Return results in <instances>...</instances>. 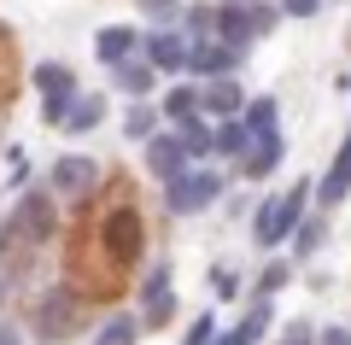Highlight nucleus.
Returning <instances> with one entry per match:
<instances>
[{
    "label": "nucleus",
    "mask_w": 351,
    "mask_h": 345,
    "mask_svg": "<svg viewBox=\"0 0 351 345\" xmlns=\"http://www.w3.org/2000/svg\"><path fill=\"white\" fill-rule=\"evenodd\" d=\"M311 211H316V182H311V176H299L287 193H269V199L252 205V240H258L263 252H281L293 240V228H299Z\"/></svg>",
    "instance_id": "nucleus-1"
},
{
    "label": "nucleus",
    "mask_w": 351,
    "mask_h": 345,
    "mask_svg": "<svg viewBox=\"0 0 351 345\" xmlns=\"http://www.w3.org/2000/svg\"><path fill=\"white\" fill-rule=\"evenodd\" d=\"M223 193H228V176L211 170V164H193L188 176H176V182L164 187V211H170V217H199V211H211Z\"/></svg>",
    "instance_id": "nucleus-2"
},
{
    "label": "nucleus",
    "mask_w": 351,
    "mask_h": 345,
    "mask_svg": "<svg viewBox=\"0 0 351 345\" xmlns=\"http://www.w3.org/2000/svg\"><path fill=\"white\" fill-rule=\"evenodd\" d=\"M100 240H106V258H112L117 270H123V263H135V258H141V211H135V205L106 211Z\"/></svg>",
    "instance_id": "nucleus-3"
},
{
    "label": "nucleus",
    "mask_w": 351,
    "mask_h": 345,
    "mask_svg": "<svg viewBox=\"0 0 351 345\" xmlns=\"http://www.w3.org/2000/svg\"><path fill=\"white\" fill-rule=\"evenodd\" d=\"M240 71H246V53L223 47V41H193L188 47V76L193 82H228Z\"/></svg>",
    "instance_id": "nucleus-4"
},
{
    "label": "nucleus",
    "mask_w": 351,
    "mask_h": 345,
    "mask_svg": "<svg viewBox=\"0 0 351 345\" xmlns=\"http://www.w3.org/2000/svg\"><path fill=\"white\" fill-rule=\"evenodd\" d=\"M94 182H100V158H88V152H59L53 170H47V193L53 199H76Z\"/></svg>",
    "instance_id": "nucleus-5"
},
{
    "label": "nucleus",
    "mask_w": 351,
    "mask_h": 345,
    "mask_svg": "<svg viewBox=\"0 0 351 345\" xmlns=\"http://www.w3.org/2000/svg\"><path fill=\"white\" fill-rule=\"evenodd\" d=\"M141 59L158 76H188V36L182 29H147L141 36Z\"/></svg>",
    "instance_id": "nucleus-6"
},
{
    "label": "nucleus",
    "mask_w": 351,
    "mask_h": 345,
    "mask_svg": "<svg viewBox=\"0 0 351 345\" xmlns=\"http://www.w3.org/2000/svg\"><path fill=\"white\" fill-rule=\"evenodd\" d=\"M141 164H147V176H152L158 187H170L176 176H188V170H193V164H188V152H182V141H176L170 129H158V135H152L147 147H141Z\"/></svg>",
    "instance_id": "nucleus-7"
},
{
    "label": "nucleus",
    "mask_w": 351,
    "mask_h": 345,
    "mask_svg": "<svg viewBox=\"0 0 351 345\" xmlns=\"http://www.w3.org/2000/svg\"><path fill=\"white\" fill-rule=\"evenodd\" d=\"M351 199V123H346V141H339V152H334V164H328L322 176H316V211H339Z\"/></svg>",
    "instance_id": "nucleus-8"
},
{
    "label": "nucleus",
    "mask_w": 351,
    "mask_h": 345,
    "mask_svg": "<svg viewBox=\"0 0 351 345\" xmlns=\"http://www.w3.org/2000/svg\"><path fill=\"white\" fill-rule=\"evenodd\" d=\"M281 164H287V135H252V147L240 152L234 176L240 182H269Z\"/></svg>",
    "instance_id": "nucleus-9"
},
{
    "label": "nucleus",
    "mask_w": 351,
    "mask_h": 345,
    "mask_svg": "<svg viewBox=\"0 0 351 345\" xmlns=\"http://www.w3.org/2000/svg\"><path fill=\"white\" fill-rule=\"evenodd\" d=\"M12 228L24 240H53V235H59V217H53V193H47V187H36V193H24L12 205Z\"/></svg>",
    "instance_id": "nucleus-10"
},
{
    "label": "nucleus",
    "mask_w": 351,
    "mask_h": 345,
    "mask_svg": "<svg viewBox=\"0 0 351 345\" xmlns=\"http://www.w3.org/2000/svg\"><path fill=\"white\" fill-rule=\"evenodd\" d=\"M240 111H246V88H240V76H228V82H199V117L228 123V117H240Z\"/></svg>",
    "instance_id": "nucleus-11"
},
{
    "label": "nucleus",
    "mask_w": 351,
    "mask_h": 345,
    "mask_svg": "<svg viewBox=\"0 0 351 345\" xmlns=\"http://www.w3.org/2000/svg\"><path fill=\"white\" fill-rule=\"evenodd\" d=\"M106 76H112V88H117L123 99H152V94H158V82H164V76L152 71L141 53H135V59H123V64H112Z\"/></svg>",
    "instance_id": "nucleus-12"
},
{
    "label": "nucleus",
    "mask_w": 351,
    "mask_h": 345,
    "mask_svg": "<svg viewBox=\"0 0 351 345\" xmlns=\"http://www.w3.org/2000/svg\"><path fill=\"white\" fill-rule=\"evenodd\" d=\"M141 53V36L129 24H106V29H94V59L112 71V64H123V59H135Z\"/></svg>",
    "instance_id": "nucleus-13"
},
{
    "label": "nucleus",
    "mask_w": 351,
    "mask_h": 345,
    "mask_svg": "<svg viewBox=\"0 0 351 345\" xmlns=\"http://www.w3.org/2000/svg\"><path fill=\"white\" fill-rule=\"evenodd\" d=\"M158 111H164V123H188V117H199V82L193 76H176L170 88L158 94Z\"/></svg>",
    "instance_id": "nucleus-14"
},
{
    "label": "nucleus",
    "mask_w": 351,
    "mask_h": 345,
    "mask_svg": "<svg viewBox=\"0 0 351 345\" xmlns=\"http://www.w3.org/2000/svg\"><path fill=\"white\" fill-rule=\"evenodd\" d=\"M328 235H334V228H328V217H322V211H311V217H304L299 228H293V240H287V258H293V263H311L316 252L328 246Z\"/></svg>",
    "instance_id": "nucleus-15"
},
{
    "label": "nucleus",
    "mask_w": 351,
    "mask_h": 345,
    "mask_svg": "<svg viewBox=\"0 0 351 345\" xmlns=\"http://www.w3.org/2000/svg\"><path fill=\"white\" fill-rule=\"evenodd\" d=\"M217 41H223V47H234V53H246L252 41V18H246V6H234V0H223V6H217Z\"/></svg>",
    "instance_id": "nucleus-16"
},
{
    "label": "nucleus",
    "mask_w": 351,
    "mask_h": 345,
    "mask_svg": "<svg viewBox=\"0 0 351 345\" xmlns=\"http://www.w3.org/2000/svg\"><path fill=\"white\" fill-rule=\"evenodd\" d=\"M29 82L41 88V99H53V94L76 99V94H82V88H76V71H71V64H64V59H41L36 71H29Z\"/></svg>",
    "instance_id": "nucleus-17"
},
{
    "label": "nucleus",
    "mask_w": 351,
    "mask_h": 345,
    "mask_svg": "<svg viewBox=\"0 0 351 345\" xmlns=\"http://www.w3.org/2000/svg\"><path fill=\"white\" fill-rule=\"evenodd\" d=\"M240 123H246V135H281V99L276 94H246Z\"/></svg>",
    "instance_id": "nucleus-18"
},
{
    "label": "nucleus",
    "mask_w": 351,
    "mask_h": 345,
    "mask_svg": "<svg viewBox=\"0 0 351 345\" xmlns=\"http://www.w3.org/2000/svg\"><path fill=\"white\" fill-rule=\"evenodd\" d=\"M164 129V111L152 106V99H129V111H123V141H135V147H147L152 135Z\"/></svg>",
    "instance_id": "nucleus-19"
},
{
    "label": "nucleus",
    "mask_w": 351,
    "mask_h": 345,
    "mask_svg": "<svg viewBox=\"0 0 351 345\" xmlns=\"http://www.w3.org/2000/svg\"><path fill=\"white\" fill-rule=\"evenodd\" d=\"M211 129H217L211 117H188V123L170 129V135L182 141V152H188V164H211L217 158V152H211Z\"/></svg>",
    "instance_id": "nucleus-20"
},
{
    "label": "nucleus",
    "mask_w": 351,
    "mask_h": 345,
    "mask_svg": "<svg viewBox=\"0 0 351 345\" xmlns=\"http://www.w3.org/2000/svg\"><path fill=\"white\" fill-rule=\"evenodd\" d=\"M106 123V94H76L71 117H64V135H94Z\"/></svg>",
    "instance_id": "nucleus-21"
},
{
    "label": "nucleus",
    "mask_w": 351,
    "mask_h": 345,
    "mask_svg": "<svg viewBox=\"0 0 351 345\" xmlns=\"http://www.w3.org/2000/svg\"><path fill=\"white\" fill-rule=\"evenodd\" d=\"M293 275H299V263H293V258H269V263L258 270V281H252V298H276V293H287Z\"/></svg>",
    "instance_id": "nucleus-22"
},
{
    "label": "nucleus",
    "mask_w": 351,
    "mask_h": 345,
    "mask_svg": "<svg viewBox=\"0 0 351 345\" xmlns=\"http://www.w3.org/2000/svg\"><path fill=\"white\" fill-rule=\"evenodd\" d=\"M176 24H182L188 47H193V41H217V6H211V0H199V6H182V18H176Z\"/></svg>",
    "instance_id": "nucleus-23"
},
{
    "label": "nucleus",
    "mask_w": 351,
    "mask_h": 345,
    "mask_svg": "<svg viewBox=\"0 0 351 345\" xmlns=\"http://www.w3.org/2000/svg\"><path fill=\"white\" fill-rule=\"evenodd\" d=\"M246 147H252V135H246V123H240V117H228V123L211 129V152H217V158L240 164V152H246Z\"/></svg>",
    "instance_id": "nucleus-24"
},
{
    "label": "nucleus",
    "mask_w": 351,
    "mask_h": 345,
    "mask_svg": "<svg viewBox=\"0 0 351 345\" xmlns=\"http://www.w3.org/2000/svg\"><path fill=\"white\" fill-rule=\"evenodd\" d=\"M135 340H141V316H129V310H112L94 328V345H135Z\"/></svg>",
    "instance_id": "nucleus-25"
},
{
    "label": "nucleus",
    "mask_w": 351,
    "mask_h": 345,
    "mask_svg": "<svg viewBox=\"0 0 351 345\" xmlns=\"http://www.w3.org/2000/svg\"><path fill=\"white\" fill-rule=\"evenodd\" d=\"M246 18H252V36H258V41H263V36H276V29L287 24L276 0H252V6H246Z\"/></svg>",
    "instance_id": "nucleus-26"
},
{
    "label": "nucleus",
    "mask_w": 351,
    "mask_h": 345,
    "mask_svg": "<svg viewBox=\"0 0 351 345\" xmlns=\"http://www.w3.org/2000/svg\"><path fill=\"white\" fill-rule=\"evenodd\" d=\"M141 305H147V310H141V328H152V333H158V328H170V322H176V293L141 298Z\"/></svg>",
    "instance_id": "nucleus-27"
},
{
    "label": "nucleus",
    "mask_w": 351,
    "mask_h": 345,
    "mask_svg": "<svg viewBox=\"0 0 351 345\" xmlns=\"http://www.w3.org/2000/svg\"><path fill=\"white\" fill-rule=\"evenodd\" d=\"M141 18H152L158 29H176V18H182V0H135Z\"/></svg>",
    "instance_id": "nucleus-28"
},
{
    "label": "nucleus",
    "mask_w": 351,
    "mask_h": 345,
    "mask_svg": "<svg viewBox=\"0 0 351 345\" xmlns=\"http://www.w3.org/2000/svg\"><path fill=\"white\" fill-rule=\"evenodd\" d=\"M217 340V316L211 310H199V316L188 322V333H182V345H211Z\"/></svg>",
    "instance_id": "nucleus-29"
},
{
    "label": "nucleus",
    "mask_w": 351,
    "mask_h": 345,
    "mask_svg": "<svg viewBox=\"0 0 351 345\" xmlns=\"http://www.w3.org/2000/svg\"><path fill=\"white\" fill-rule=\"evenodd\" d=\"M170 258H158V263H152V275H147V281H141V298H158V293H170Z\"/></svg>",
    "instance_id": "nucleus-30"
},
{
    "label": "nucleus",
    "mask_w": 351,
    "mask_h": 345,
    "mask_svg": "<svg viewBox=\"0 0 351 345\" xmlns=\"http://www.w3.org/2000/svg\"><path fill=\"white\" fill-rule=\"evenodd\" d=\"M276 345H316V322H304V316H293L287 328H281V340Z\"/></svg>",
    "instance_id": "nucleus-31"
},
{
    "label": "nucleus",
    "mask_w": 351,
    "mask_h": 345,
    "mask_svg": "<svg viewBox=\"0 0 351 345\" xmlns=\"http://www.w3.org/2000/svg\"><path fill=\"white\" fill-rule=\"evenodd\" d=\"M0 176H6V187H29V158H24V152H6V170H0Z\"/></svg>",
    "instance_id": "nucleus-32"
},
{
    "label": "nucleus",
    "mask_w": 351,
    "mask_h": 345,
    "mask_svg": "<svg viewBox=\"0 0 351 345\" xmlns=\"http://www.w3.org/2000/svg\"><path fill=\"white\" fill-rule=\"evenodd\" d=\"M276 6H281V18H293V24H304V18L322 12V0H276Z\"/></svg>",
    "instance_id": "nucleus-33"
},
{
    "label": "nucleus",
    "mask_w": 351,
    "mask_h": 345,
    "mask_svg": "<svg viewBox=\"0 0 351 345\" xmlns=\"http://www.w3.org/2000/svg\"><path fill=\"white\" fill-rule=\"evenodd\" d=\"M316 345H351V322H328V328H316Z\"/></svg>",
    "instance_id": "nucleus-34"
},
{
    "label": "nucleus",
    "mask_w": 351,
    "mask_h": 345,
    "mask_svg": "<svg viewBox=\"0 0 351 345\" xmlns=\"http://www.w3.org/2000/svg\"><path fill=\"white\" fill-rule=\"evenodd\" d=\"M211 287H217V298H234V293H240V275H234V270H217Z\"/></svg>",
    "instance_id": "nucleus-35"
},
{
    "label": "nucleus",
    "mask_w": 351,
    "mask_h": 345,
    "mask_svg": "<svg viewBox=\"0 0 351 345\" xmlns=\"http://www.w3.org/2000/svg\"><path fill=\"white\" fill-rule=\"evenodd\" d=\"M0 345H24V333H18V328H0Z\"/></svg>",
    "instance_id": "nucleus-36"
},
{
    "label": "nucleus",
    "mask_w": 351,
    "mask_h": 345,
    "mask_svg": "<svg viewBox=\"0 0 351 345\" xmlns=\"http://www.w3.org/2000/svg\"><path fill=\"white\" fill-rule=\"evenodd\" d=\"M234 6H252V0H234Z\"/></svg>",
    "instance_id": "nucleus-37"
},
{
    "label": "nucleus",
    "mask_w": 351,
    "mask_h": 345,
    "mask_svg": "<svg viewBox=\"0 0 351 345\" xmlns=\"http://www.w3.org/2000/svg\"><path fill=\"white\" fill-rule=\"evenodd\" d=\"M346 47H351V29H346Z\"/></svg>",
    "instance_id": "nucleus-38"
}]
</instances>
